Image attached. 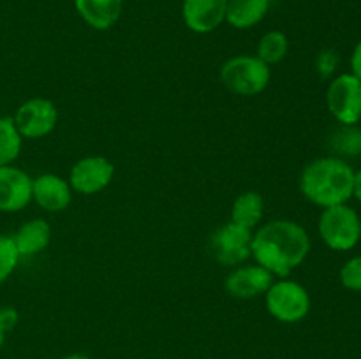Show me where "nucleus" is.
<instances>
[{"label": "nucleus", "instance_id": "393cba45", "mask_svg": "<svg viewBox=\"0 0 361 359\" xmlns=\"http://www.w3.org/2000/svg\"><path fill=\"white\" fill-rule=\"evenodd\" d=\"M351 73L361 81V41L355 46L351 55Z\"/></svg>", "mask_w": 361, "mask_h": 359}, {"label": "nucleus", "instance_id": "5701e85b", "mask_svg": "<svg viewBox=\"0 0 361 359\" xmlns=\"http://www.w3.org/2000/svg\"><path fill=\"white\" fill-rule=\"evenodd\" d=\"M338 63V56L337 53L331 51V49H326V51H321L319 56H317V73L321 74L323 77H330L334 74V70L337 69Z\"/></svg>", "mask_w": 361, "mask_h": 359}, {"label": "nucleus", "instance_id": "423d86ee", "mask_svg": "<svg viewBox=\"0 0 361 359\" xmlns=\"http://www.w3.org/2000/svg\"><path fill=\"white\" fill-rule=\"evenodd\" d=\"M326 106L341 125H356L361 120V81L353 73L334 77L328 84Z\"/></svg>", "mask_w": 361, "mask_h": 359}, {"label": "nucleus", "instance_id": "1a4fd4ad", "mask_svg": "<svg viewBox=\"0 0 361 359\" xmlns=\"http://www.w3.org/2000/svg\"><path fill=\"white\" fill-rule=\"evenodd\" d=\"M115 176V165L101 155H90L73 165L69 172V185L73 192L94 196L109 187Z\"/></svg>", "mask_w": 361, "mask_h": 359}, {"label": "nucleus", "instance_id": "20e7f679", "mask_svg": "<svg viewBox=\"0 0 361 359\" xmlns=\"http://www.w3.org/2000/svg\"><path fill=\"white\" fill-rule=\"evenodd\" d=\"M321 239L335 252L353 250L361 239V218L349 204L323 208L317 224Z\"/></svg>", "mask_w": 361, "mask_h": 359}, {"label": "nucleus", "instance_id": "2eb2a0df", "mask_svg": "<svg viewBox=\"0 0 361 359\" xmlns=\"http://www.w3.org/2000/svg\"><path fill=\"white\" fill-rule=\"evenodd\" d=\"M11 238H13L20 257L35 256L48 248L49 241H51V225L44 218H32V220L25 222Z\"/></svg>", "mask_w": 361, "mask_h": 359}, {"label": "nucleus", "instance_id": "39448f33", "mask_svg": "<svg viewBox=\"0 0 361 359\" xmlns=\"http://www.w3.org/2000/svg\"><path fill=\"white\" fill-rule=\"evenodd\" d=\"M264 301L270 315L286 324L300 322L310 312V296L307 289L288 278L274 282L264 292Z\"/></svg>", "mask_w": 361, "mask_h": 359}, {"label": "nucleus", "instance_id": "6e6552de", "mask_svg": "<svg viewBox=\"0 0 361 359\" xmlns=\"http://www.w3.org/2000/svg\"><path fill=\"white\" fill-rule=\"evenodd\" d=\"M254 232L229 220L212 234L210 250L217 263L224 266H236L250 257Z\"/></svg>", "mask_w": 361, "mask_h": 359}, {"label": "nucleus", "instance_id": "f3484780", "mask_svg": "<svg viewBox=\"0 0 361 359\" xmlns=\"http://www.w3.org/2000/svg\"><path fill=\"white\" fill-rule=\"evenodd\" d=\"M264 217V199L259 192H249L240 194L235 199L231 208V222L242 225V227L254 229L261 224Z\"/></svg>", "mask_w": 361, "mask_h": 359}, {"label": "nucleus", "instance_id": "a211bd4d", "mask_svg": "<svg viewBox=\"0 0 361 359\" xmlns=\"http://www.w3.org/2000/svg\"><path fill=\"white\" fill-rule=\"evenodd\" d=\"M289 51V41L288 35L284 32L271 30L261 37L259 44H257L256 56L259 60H263L267 65H275V63H281L286 58Z\"/></svg>", "mask_w": 361, "mask_h": 359}, {"label": "nucleus", "instance_id": "7ed1b4c3", "mask_svg": "<svg viewBox=\"0 0 361 359\" xmlns=\"http://www.w3.org/2000/svg\"><path fill=\"white\" fill-rule=\"evenodd\" d=\"M270 65L257 56L238 55L226 60L221 67V81L231 94L242 97H254L264 92L270 84Z\"/></svg>", "mask_w": 361, "mask_h": 359}, {"label": "nucleus", "instance_id": "412c9836", "mask_svg": "<svg viewBox=\"0 0 361 359\" xmlns=\"http://www.w3.org/2000/svg\"><path fill=\"white\" fill-rule=\"evenodd\" d=\"M20 263V253L11 236L0 234V285L13 275Z\"/></svg>", "mask_w": 361, "mask_h": 359}, {"label": "nucleus", "instance_id": "f03ea898", "mask_svg": "<svg viewBox=\"0 0 361 359\" xmlns=\"http://www.w3.org/2000/svg\"><path fill=\"white\" fill-rule=\"evenodd\" d=\"M355 169L341 157L314 158L300 175V190L316 206L348 204L355 189Z\"/></svg>", "mask_w": 361, "mask_h": 359}, {"label": "nucleus", "instance_id": "dca6fc26", "mask_svg": "<svg viewBox=\"0 0 361 359\" xmlns=\"http://www.w3.org/2000/svg\"><path fill=\"white\" fill-rule=\"evenodd\" d=\"M270 9V0H228L226 21L231 27L245 30L263 21Z\"/></svg>", "mask_w": 361, "mask_h": 359}, {"label": "nucleus", "instance_id": "a878e982", "mask_svg": "<svg viewBox=\"0 0 361 359\" xmlns=\"http://www.w3.org/2000/svg\"><path fill=\"white\" fill-rule=\"evenodd\" d=\"M353 197L358 199V203L361 204V169L356 171L355 175V189H353Z\"/></svg>", "mask_w": 361, "mask_h": 359}, {"label": "nucleus", "instance_id": "6ab92c4d", "mask_svg": "<svg viewBox=\"0 0 361 359\" xmlns=\"http://www.w3.org/2000/svg\"><path fill=\"white\" fill-rule=\"evenodd\" d=\"M20 132L14 127L13 118L0 116V165L13 164L21 151Z\"/></svg>", "mask_w": 361, "mask_h": 359}, {"label": "nucleus", "instance_id": "aec40b11", "mask_svg": "<svg viewBox=\"0 0 361 359\" xmlns=\"http://www.w3.org/2000/svg\"><path fill=\"white\" fill-rule=\"evenodd\" d=\"M330 146L344 157L361 155V129L356 125H341L331 134Z\"/></svg>", "mask_w": 361, "mask_h": 359}, {"label": "nucleus", "instance_id": "0eeeda50", "mask_svg": "<svg viewBox=\"0 0 361 359\" xmlns=\"http://www.w3.org/2000/svg\"><path fill=\"white\" fill-rule=\"evenodd\" d=\"M16 130L25 139H41L55 130L59 122L56 106L49 99L34 97L25 101L13 116Z\"/></svg>", "mask_w": 361, "mask_h": 359}, {"label": "nucleus", "instance_id": "f257e3e1", "mask_svg": "<svg viewBox=\"0 0 361 359\" xmlns=\"http://www.w3.org/2000/svg\"><path fill=\"white\" fill-rule=\"evenodd\" d=\"M310 236L293 220H271L252 236L250 256L274 277L286 278L307 259Z\"/></svg>", "mask_w": 361, "mask_h": 359}, {"label": "nucleus", "instance_id": "cd10ccee", "mask_svg": "<svg viewBox=\"0 0 361 359\" xmlns=\"http://www.w3.org/2000/svg\"><path fill=\"white\" fill-rule=\"evenodd\" d=\"M4 334H6V333H4V331L0 329V347H2V344H4Z\"/></svg>", "mask_w": 361, "mask_h": 359}, {"label": "nucleus", "instance_id": "b1692460", "mask_svg": "<svg viewBox=\"0 0 361 359\" xmlns=\"http://www.w3.org/2000/svg\"><path fill=\"white\" fill-rule=\"evenodd\" d=\"M18 319H20V317H18V312L13 306H4V308H0V329H2L4 333L13 329L18 324Z\"/></svg>", "mask_w": 361, "mask_h": 359}, {"label": "nucleus", "instance_id": "9d476101", "mask_svg": "<svg viewBox=\"0 0 361 359\" xmlns=\"http://www.w3.org/2000/svg\"><path fill=\"white\" fill-rule=\"evenodd\" d=\"M32 180L23 169L0 165V211L16 213L32 201Z\"/></svg>", "mask_w": 361, "mask_h": 359}, {"label": "nucleus", "instance_id": "bb28decb", "mask_svg": "<svg viewBox=\"0 0 361 359\" xmlns=\"http://www.w3.org/2000/svg\"><path fill=\"white\" fill-rule=\"evenodd\" d=\"M63 359H94V358H90V355H85V354H71Z\"/></svg>", "mask_w": 361, "mask_h": 359}, {"label": "nucleus", "instance_id": "4be33fe9", "mask_svg": "<svg viewBox=\"0 0 361 359\" xmlns=\"http://www.w3.org/2000/svg\"><path fill=\"white\" fill-rule=\"evenodd\" d=\"M341 284L348 291L361 292V256L351 257L341 267Z\"/></svg>", "mask_w": 361, "mask_h": 359}, {"label": "nucleus", "instance_id": "ddd939ff", "mask_svg": "<svg viewBox=\"0 0 361 359\" xmlns=\"http://www.w3.org/2000/svg\"><path fill=\"white\" fill-rule=\"evenodd\" d=\"M226 7L228 0H183V21L196 34H208L226 21Z\"/></svg>", "mask_w": 361, "mask_h": 359}, {"label": "nucleus", "instance_id": "4468645a", "mask_svg": "<svg viewBox=\"0 0 361 359\" xmlns=\"http://www.w3.org/2000/svg\"><path fill=\"white\" fill-rule=\"evenodd\" d=\"M74 6L88 27L108 30L122 16L123 0H74Z\"/></svg>", "mask_w": 361, "mask_h": 359}, {"label": "nucleus", "instance_id": "9b49d317", "mask_svg": "<svg viewBox=\"0 0 361 359\" xmlns=\"http://www.w3.org/2000/svg\"><path fill=\"white\" fill-rule=\"evenodd\" d=\"M274 284V275L259 264L238 266L226 278V291L236 299H252L263 296Z\"/></svg>", "mask_w": 361, "mask_h": 359}, {"label": "nucleus", "instance_id": "f8f14e48", "mask_svg": "<svg viewBox=\"0 0 361 359\" xmlns=\"http://www.w3.org/2000/svg\"><path fill=\"white\" fill-rule=\"evenodd\" d=\"M32 201H35L42 210L59 213L73 201V189L62 176L44 172L32 180Z\"/></svg>", "mask_w": 361, "mask_h": 359}]
</instances>
